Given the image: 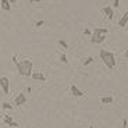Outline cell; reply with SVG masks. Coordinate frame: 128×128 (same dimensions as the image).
Here are the masks:
<instances>
[{"instance_id": "obj_22", "label": "cell", "mask_w": 128, "mask_h": 128, "mask_svg": "<svg viewBox=\"0 0 128 128\" xmlns=\"http://www.w3.org/2000/svg\"><path fill=\"white\" fill-rule=\"evenodd\" d=\"M85 35H92V32H90L89 29H85Z\"/></svg>"}, {"instance_id": "obj_1", "label": "cell", "mask_w": 128, "mask_h": 128, "mask_svg": "<svg viewBox=\"0 0 128 128\" xmlns=\"http://www.w3.org/2000/svg\"><path fill=\"white\" fill-rule=\"evenodd\" d=\"M16 66H17V70H18L20 75H22V77H31L32 75V67H34V64H32L31 60L18 61Z\"/></svg>"}, {"instance_id": "obj_13", "label": "cell", "mask_w": 128, "mask_h": 128, "mask_svg": "<svg viewBox=\"0 0 128 128\" xmlns=\"http://www.w3.org/2000/svg\"><path fill=\"white\" fill-rule=\"evenodd\" d=\"M2 107H3V109L4 110H11V109H13V106H11V104H10V103H7V102H4V103H2Z\"/></svg>"}, {"instance_id": "obj_23", "label": "cell", "mask_w": 128, "mask_h": 128, "mask_svg": "<svg viewBox=\"0 0 128 128\" xmlns=\"http://www.w3.org/2000/svg\"><path fill=\"white\" fill-rule=\"evenodd\" d=\"M13 63H16V64L18 63V61H17V57H16V56H13Z\"/></svg>"}, {"instance_id": "obj_2", "label": "cell", "mask_w": 128, "mask_h": 128, "mask_svg": "<svg viewBox=\"0 0 128 128\" xmlns=\"http://www.w3.org/2000/svg\"><path fill=\"white\" fill-rule=\"evenodd\" d=\"M109 34V29L107 28H102V26H98V28L93 29L92 35H90V42L92 43H102L106 39V35Z\"/></svg>"}, {"instance_id": "obj_6", "label": "cell", "mask_w": 128, "mask_h": 128, "mask_svg": "<svg viewBox=\"0 0 128 128\" xmlns=\"http://www.w3.org/2000/svg\"><path fill=\"white\" fill-rule=\"evenodd\" d=\"M71 93H72V96H75V98H82V96H85V93H84L77 85H71Z\"/></svg>"}, {"instance_id": "obj_17", "label": "cell", "mask_w": 128, "mask_h": 128, "mask_svg": "<svg viewBox=\"0 0 128 128\" xmlns=\"http://www.w3.org/2000/svg\"><path fill=\"white\" fill-rule=\"evenodd\" d=\"M42 25H43V21H36V22H35L36 28H39V26H42Z\"/></svg>"}, {"instance_id": "obj_12", "label": "cell", "mask_w": 128, "mask_h": 128, "mask_svg": "<svg viewBox=\"0 0 128 128\" xmlns=\"http://www.w3.org/2000/svg\"><path fill=\"white\" fill-rule=\"evenodd\" d=\"M11 122H13V117H11V116H6V117H4V124L10 125Z\"/></svg>"}, {"instance_id": "obj_19", "label": "cell", "mask_w": 128, "mask_h": 128, "mask_svg": "<svg viewBox=\"0 0 128 128\" xmlns=\"http://www.w3.org/2000/svg\"><path fill=\"white\" fill-rule=\"evenodd\" d=\"M127 124H128L127 118H124V120H122V128H127Z\"/></svg>"}, {"instance_id": "obj_25", "label": "cell", "mask_w": 128, "mask_h": 128, "mask_svg": "<svg viewBox=\"0 0 128 128\" xmlns=\"http://www.w3.org/2000/svg\"><path fill=\"white\" fill-rule=\"evenodd\" d=\"M124 56H125V57H128V50H127V52H125V53H124Z\"/></svg>"}, {"instance_id": "obj_26", "label": "cell", "mask_w": 128, "mask_h": 128, "mask_svg": "<svg viewBox=\"0 0 128 128\" xmlns=\"http://www.w3.org/2000/svg\"><path fill=\"white\" fill-rule=\"evenodd\" d=\"M88 128H95V127H93V125H89V127H88Z\"/></svg>"}, {"instance_id": "obj_21", "label": "cell", "mask_w": 128, "mask_h": 128, "mask_svg": "<svg viewBox=\"0 0 128 128\" xmlns=\"http://www.w3.org/2000/svg\"><path fill=\"white\" fill-rule=\"evenodd\" d=\"M29 3L34 4V3H40V0H29Z\"/></svg>"}, {"instance_id": "obj_5", "label": "cell", "mask_w": 128, "mask_h": 128, "mask_svg": "<svg viewBox=\"0 0 128 128\" xmlns=\"http://www.w3.org/2000/svg\"><path fill=\"white\" fill-rule=\"evenodd\" d=\"M28 102V98H26L25 93H20V95L16 96V99H14V104L16 106H22Z\"/></svg>"}, {"instance_id": "obj_18", "label": "cell", "mask_w": 128, "mask_h": 128, "mask_svg": "<svg viewBox=\"0 0 128 128\" xmlns=\"http://www.w3.org/2000/svg\"><path fill=\"white\" fill-rule=\"evenodd\" d=\"M118 4H120V0H114V3H113V7H114V8H117V7H118Z\"/></svg>"}, {"instance_id": "obj_9", "label": "cell", "mask_w": 128, "mask_h": 128, "mask_svg": "<svg viewBox=\"0 0 128 128\" xmlns=\"http://www.w3.org/2000/svg\"><path fill=\"white\" fill-rule=\"evenodd\" d=\"M128 24V11H125L124 13V16L120 18V21H118V26H121V28H124L125 25Z\"/></svg>"}, {"instance_id": "obj_14", "label": "cell", "mask_w": 128, "mask_h": 128, "mask_svg": "<svg viewBox=\"0 0 128 128\" xmlns=\"http://www.w3.org/2000/svg\"><path fill=\"white\" fill-rule=\"evenodd\" d=\"M60 61H61L63 64H67V63H68L67 56H66V54H60Z\"/></svg>"}, {"instance_id": "obj_20", "label": "cell", "mask_w": 128, "mask_h": 128, "mask_svg": "<svg viewBox=\"0 0 128 128\" xmlns=\"http://www.w3.org/2000/svg\"><path fill=\"white\" fill-rule=\"evenodd\" d=\"M10 127H17V128H18V122L13 121V122H11V124H10Z\"/></svg>"}, {"instance_id": "obj_24", "label": "cell", "mask_w": 128, "mask_h": 128, "mask_svg": "<svg viewBox=\"0 0 128 128\" xmlns=\"http://www.w3.org/2000/svg\"><path fill=\"white\" fill-rule=\"evenodd\" d=\"M14 3H17V0H10V4H14Z\"/></svg>"}, {"instance_id": "obj_11", "label": "cell", "mask_w": 128, "mask_h": 128, "mask_svg": "<svg viewBox=\"0 0 128 128\" xmlns=\"http://www.w3.org/2000/svg\"><path fill=\"white\" fill-rule=\"evenodd\" d=\"M100 102L103 104H110V103H113V98L112 96H103V98H100Z\"/></svg>"}, {"instance_id": "obj_7", "label": "cell", "mask_w": 128, "mask_h": 128, "mask_svg": "<svg viewBox=\"0 0 128 128\" xmlns=\"http://www.w3.org/2000/svg\"><path fill=\"white\" fill-rule=\"evenodd\" d=\"M103 13L107 16V18H109V20H113V18H114V11H113V8H112L110 6H106L104 8H103Z\"/></svg>"}, {"instance_id": "obj_8", "label": "cell", "mask_w": 128, "mask_h": 128, "mask_svg": "<svg viewBox=\"0 0 128 128\" xmlns=\"http://www.w3.org/2000/svg\"><path fill=\"white\" fill-rule=\"evenodd\" d=\"M31 77L34 78L35 81H42V82H45V81H46V77L42 72H39V71H38V72H32Z\"/></svg>"}, {"instance_id": "obj_10", "label": "cell", "mask_w": 128, "mask_h": 128, "mask_svg": "<svg viewBox=\"0 0 128 128\" xmlns=\"http://www.w3.org/2000/svg\"><path fill=\"white\" fill-rule=\"evenodd\" d=\"M0 6H2V8H3V10H6V11H10V10H11L10 0H0Z\"/></svg>"}, {"instance_id": "obj_4", "label": "cell", "mask_w": 128, "mask_h": 128, "mask_svg": "<svg viewBox=\"0 0 128 128\" xmlns=\"http://www.w3.org/2000/svg\"><path fill=\"white\" fill-rule=\"evenodd\" d=\"M0 88H2V90L4 92V95H8L10 82H8V78L7 77H0Z\"/></svg>"}, {"instance_id": "obj_3", "label": "cell", "mask_w": 128, "mask_h": 128, "mask_svg": "<svg viewBox=\"0 0 128 128\" xmlns=\"http://www.w3.org/2000/svg\"><path fill=\"white\" fill-rule=\"evenodd\" d=\"M100 58H102V61L106 64V67L107 68H114V66H116V57H114V54H113L112 52H106L104 49H102L100 50Z\"/></svg>"}, {"instance_id": "obj_16", "label": "cell", "mask_w": 128, "mask_h": 128, "mask_svg": "<svg viewBox=\"0 0 128 128\" xmlns=\"http://www.w3.org/2000/svg\"><path fill=\"white\" fill-rule=\"evenodd\" d=\"M92 61H93V57H88L86 60L84 61V66H88V64H90Z\"/></svg>"}, {"instance_id": "obj_15", "label": "cell", "mask_w": 128, "mask_h": 128, "mask_svg": "<svg viewBox=\"0 0 128 128\" xmlns=\"http://www.w3.org/2000/svg\"><path fill=\"white\" fill-rule=\"evenodd\" d=\"M58 45L63 46L64 49H67V48H68V43H67L66 40H64V39H60V40H58Z\"/></svg>"}]
</instances>
